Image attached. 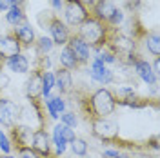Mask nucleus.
<instances>
[{"label": "nucleus", "mask_w": 160, "mask_h": 158, "mask_svg": "<svg viewBox=\"0 0 160 158\" xmlns=\"http://www.w3.org/2000/svg\"><path fill=\"white\" fill-rule=\"evenodd\" d=\"M75 98L86 122L93 118H108L117 109L115 98L108 87H98L95 91H77Z\"/></svg>", "instance_id": "f257e3e1"}, {"label": "nucleus", "mask_w": 160, "mask_h": 158, "mask_svg": "<svg viewBox=\"0 0 160 158\" xmlns=\"http://www.w3.org/2000/svg\"><path fill=\"white\" fill-rule=\"evenodd\" d=\"M113 29H117V27H109L108 24H102L100 20L93 18L89 15L78 26L77 35L89 46L91 49H95V47H100V46H104L108 42V38H109V35L113 33Z\"/></svg>", "instance_id": "f03ea898"}, {"label": "nucleus", "mask_w": 160, "mask_h": 158, "mask_svg": "<svg viewBox=\"0 0 160 158\" xmlns=\"http://www.w3.org/2000/svg\"><path fill=\"white\" fill-rule=\"evenodd\" d=\"M18 124H24L33 131L48 127V118L44 113V102L42 100H28L26 106H20Z\"/></svg>", "instance_id": "7ed1b4c3"}, {"label": "nucleus", "mask_w": 160, "mask_h": 158, "mask_svg": "<svg viewBox=\"0 0 160 158\" xmlns=\"http://www.w3.org/2000/svg\"><path fill=\"white\" fill-rule=\"evenodd\" d=\"M91 127V135L102 140L106 146H111L117 138H120V127L111 118H93L88 122Z\"/></svg>", "instance_id": "20e7f679"}, {"label": "nucleus", "mask_w": 160, "mask_h": 158, "mask_svg": "<svg viewBox=\"0 0 160 158\" xmlns=\"http://www.w3.org/2000/svg\"><path fill=\"white\" fill-rule=\"evenodd\" d=\"M42 13L46 15V26H48V29L51 33L53 44L55 46H66L71 35L69 27L60 20V17L57 13H53V11H42Z\"/></svg>", "instance_id": "39448f33"}, {"label": "nucleus", "mask_w": 160, "mask_h": 158, "mask_svg": "<svg viewBox=\"0 0 160 158\" xmlns=\"http://www.w3.org/2000/svg\"><path fill=\"white\" fill-rule=\"evenodd\" d=\"M64 17H66V22L69 24L71 27H78L84 20L89 17V11L84 6L82 0H64Z\"/></svg>", "instance_id": "423d86ee"}, {"label": "nucleus", "mask_w": 160, "mask_h": 158, "mask_svg": "<svg viewBox=\"0 0 160 158\" xmlns=\"http://www.w3.org/2000/svg\"><path fill=\"white\" fill-rule=\"evenodd\" d=\"M33 129L24 126V124H15L9 127V144L13 151H20V149H26V147H31L33 144Z\"/></svg>", "instance_id": "0eeeda50"}, {"label": "nucleus", "mask_w": 160, "mask_h": 158, "mask_svg": "<svg viewBox=\"0 0 160 158\" xmlns=\"http://www.w3.org/2000/svg\"><path fill=\"white\" fill-rule=\"evenodd\" d=\"M20 106L9 98H0V124L6 129L15 126L18 122Z\"/></svg>", "instance_id": "6e6552de"}, {"label": "nucleus", "mask_w": 160, "mask_h": 158, "mask_svg": "<svg viewBox=\"0 0 160 158\" xmlns=\"http://www.w3.org/2000/svg\"><path fill=\"white\" fill-rule=\"evenodd\" d=\"M31 149L35 153H38L42 158H58L53 151H51V140L49 135L46 129H37L33 133V144H31Z\"/></svg>", "instance_id": "1a4fd4ad"}, {"label": "nucleus", "mask_w": 160, "mask_h": 158, "mask_svg": "<svg viewBox=\"0 0 160 158\" xmlns=\"http://www.w3.org/2000/svg\"><path fill=\"white\" fill-rule=\"evenodd\" d=\"M20 51H22V46H20V42L17 40V37L13 35V31H6L2 37H0V62H4L6 64V60L11 58V57H15V55H18Z\"/></svg>", "instance_id": "9d476101"}, {"label": "nucleus", "mask_w": 160, "mask_h": 158, "mask_svg": "<svg viewBox=\"0 0 160 158\" xmlns=\"http://www.w3.org/2000/svg\"><path fill=\"white\" fill-rule=\"evenodd\" d=\"M68 46L71 47V51H73V55L77 57V60H78L80 67L82 66H88L89 64V58H91V47L84 42V40L80 38L77 33H71L69 35V40H68Z\"/></svg>", "instance_id": "9b49d317"}, {"label": "nucleus", "mask_w": 160, "mask_h": 158, "mask_svg": "<svg viewBox=\"0 0 160 158\" xmlns=\"http://www.w3.org/2000/svg\"><path fill=\"white\" fill-rule=\"evenodd\" d=\"M42 82H44V69L35 66L28 82H26V96H28V100H38L42 96Z\"/></svg>", "instance_id": "f8f14e48"}, {"label": "nucleus", "mask_w": 160, "mask_h": 158, "mask_svg": "<svg viewBox=\"0 0 160 158\" xmlns=\"http://www.w3.org/2000/svg\"><path fill=\"white\" fill-rule=\"evenodd\" d=\"M115 9H117V6L113 4V0H93L89 15L93 18L100 20L102 24H108Z\"/></svg>", "instance_id": "ddd939ff"}, {"label": "nucleus", "mask_w": 160, "mask_h": 158, "mask_svg": "<svg viewBox=\"0 0 160 158\" xmlns=\"http://www.w3.org/2000/svg\"><path fill=\"white\" fill-rule=\"evenodd\" d=\"M89 77L95 82H98V84H104V86H108V84H113L115 82V75H113V71L104 64V62H100L98 58L93 60V64H91L89 67Z\"/></svg>", "instance_id": "4468645a"}, {"label": "nucleus", "mask_w": 160, "mask_h": 158, "mask_svg": "<svg viewBox=\"0 0 160 158\" xmlns=\"http://www.w3.org/2000/svg\"><path fill=\"white\" fill-rule=\"evenodd\" d=\"M11 31H13V35L17 37V40L20 42L22 49H29V47L35 46L37 37H35V31H33V27H31L28 22H26V24H20L17 27H11Z\"/></svg>", "instance_id": "2eb2a0df"}, {"label": "nucleus", "mask_w": 160, "mask_h": 158, "mask_svg": "<svg viewBox=\"0 0 160 158\" xmlns=\"http://www.w3.org/2000/svg\"><path fill=\"white\" fill-rule=\"evenodd\" d=\"M53 75H55V87H58L60 96L71 95L73 93V75H71V71L58 67Z\"/></svg>", "instance_id": "dca6fc26"}, {"label": "nucleus", "mask_w": 160, "mask_h": 158, "mask_svg": "<svg viewBox=\"0 0 160 158\" xmlns=\"http://www.w3.org/2000/svg\"><path fill=\"white\" fill-rule=\"evenodd\" d=\"M133 69H135V73H137L148 86H158V78L155 77V73H153V69H151V64L148 62V60L138 58L135 64H133Z\"/></svg>", "instance_id": "f3484780"}, {"label": "nucleus", "mask_w": 160, "mask_h": 158, "mask_svg": "<svg viewBox=\"0 0 160 158\" xmlns=\"http://www.w3.org/2000/svg\"><path fill=\"white\" fill-rule=\"evenodd\" d=\"M44 107H48V113H49V118L57 120L58 118V115H62L64 111H66V100L64 96H49V98L44 100Z\"/></svg>", "instance_id": "a211bd4d"}, {"label": "nucleus", "mask_w": 160, "mask_h": 158, "mask_svg": "<svg viewBox=\"0 0 160 158\" xmlns=\"http://www.w3.org/2000/svg\"><path fill=\"white\" fill-rule=\"evenodd\" d=\"M60 67H64V69L68 71H77L80 67L78 60H77V57L73 55V51H71V47L66 44V46H62V51H60Z\"/></svg>", "instance_id": "6ab92c4d"}, {"label": "nucleus", "mask_w": 160, "mask_h": 158, "mask_svg": "<svg viewBox=\"0 0 160 158\" xmlns=\"http://www.w3.org/2000/svg\"><path fill=\"white\" fill-rule=\"evenodd\" d=\"M142 38H144V42H146L148 51H149L155 58H160V38H158V33H157V31L146 29L144 31V35H142Z\"/></svg>", "instance_id": "aec40b11"}, {"label": "nucleus", "mask_w": 160, "mask_h": 158, "mask_svg": "<svg viewBox=\"0 0 160 158\" xmlns=\"http://www.w3.org/2000/svg\"><path fill=\"white\" fill-rule=\"evenodd\" d=\"M4 66H8L15 73H28L29 71V60L26 58L22 53H18V55H15V57H11V58L6 60Z\"/></svg>", "instance_id": "412c9836"}, {"label": "nucleus", "mask_w": 160, "mask_h": 158, "mask_svg": "<svg viewBox=\"0 0 160 158\" xmlns=\"http://www.w3.org/2000/svg\"><path fill=\"white\" fill-rule=\"evenodd\" d=\"M6 22L9 24L11 27H17L20 24H26V22H28V17H26V13H24V7L13 6V7L6 13Z\"/></svg>", "instance_id": "4be33fe9"}, {"label": "nucleus", "mask_w": 160, "mask_h": 158, "mask_svg": "<svg viewBox=\"0 0 160 158\" xmlns=\"http://www.w3.org/2000/svg\"><path fill=\"white\" fill-rule=\"evenodd\" d=\"M53 40L49 37H40L38 40H35V49H37V55H48L51 49H53Z\"/></svg>", "instance_id": "5701e85b"}, {"label": "nucleus", "mask_w": 160, "mask_h": 158, "mask_svg": "<svg viewBox=\"0 0 160 158\" xmlns=\"http://www.w3.org/2000/svg\"><path fill=\"white\" fill-rule=\"evenodd\" d=\"M55 87V75L51 71H44V82H42V96L44 100L51 96V89Z\"/></svg>", "instance_id": "b1692460"}, {"label": "nucleus", "mask_w": 160, "mask_h": 158, "mask_svg": "<svg viewBox=\"0 0 160 158\" xmlns=\"http://www.w3.org/2000/svg\"><path fill=\"white\" fill-rule=\"evenodd\" d=\"M53 146H55V155H57V156H62V155L66 153V147H68V144H66V140L60 136L58 127L53 129Z\"/></svg>", "instance_id": "393cba45"}, {"label": "nucleus", "mask_w": 160, "mask_h": 158, "mask_svg": "<svg viewBox=\"0 0 160 158\" xmlns=\"http://www.w3.org/2000/svg\"><path fill=\"white\" fill-rule=\"evenodd\" d=\"M71 151L77 156H86L88 155V142L84 138H75L71 142Z\"/></svg>", "instance_id": "a878e982"}, {"label": "nucleus", "mask_w": 160, "mask_h": 158, "mask_svg": "<svg viewBox=\"0 0 160 158\" xmlns=\"http://www.w3.org/2000/svg\"><path fill=\"white\" fill-rule=\"evenodd\" d=\"M77 115L73 113V111H64L62 115H60V124H64V126H68V127L75 129V126H77Z\"/></svg>", "instance_id": "bb28decb"}, {"label": "nucleus", "mask_w": 160, "mask_h": 158, "mask_svg": "<svg viewBox=\"0 0 160 158\" xmlns=\"http://www.w3.org/2000/svg\"><path fill=\"white\" fill-rule=\"evenodd\" d=\"M57 127H58V133H60V136H62V138L66 140V144H71L73 140L77 138V135H75V131H73L71 127H68V126H64V124H58Z\"/></svg>", "instance_id": "cd10ccee"}, {"label": "nucleus", "mask_w": 160, "mask_h": 158, "mask_svg": "<svg viewBox=\"0 0 160 158\" xmlns=\"http://www.w3.org/2000/svg\"><path fill=\"white\" fill-rule=\"evenodd\" d=\"M11 151H13V147H11V144H9L8 135L0 131V155H11Z\"/></svg>", "instance_id": "c85d7f7f"}, {"label": "nucleus", "mask_w": 160, "mask_h": 158, "mask_svg": "<svg viewBox=\"0 0 160 158\" xmlns=\"http://www.w3.org/2000/svg\"><path fill=\"white\" fill-rule=\"evenodd\" d=\"M17 156H18V158H42L38 153H35L31 147H26V149H20V151H17Z\"/></svg>", "instance_id": "c756f323"}, {"label": "nucleus", "mask_w": 160, "mask_h": 158, "mask_svg": "<svg viewBox=\"0 0 160 158\" xmlns=\"http://www.w3.org/2000/svg\"><path fill=\"white\" fill-rule=\"evenodd\" d=\"M9 82H11V80H9V77L4 73V67H0V93L9 86Z\"/></svg>", "instance_id": "7c9ffc66"}, {"label": "nucleus", "mask_w": 160, "mask_h": 158, "mask_svg": "<svg viewBox=\"0 0 160 158\" xmlns=\"http://www.w3.org/2000/svg\"><path fill=\"white\" fill-rule=\"evenodd\" d=\"M118 155H120L118 149H106V151L102 153V156L104 158H117Z\"/></svg>", "instance_id": "2f4dec72"}, {"label": "nucleus", "mask_w": 160, "mask_h": 158, "mask_svg": "<svg viewBox=\"0 0 160 158\" xmlns=\"http://www.w3.org/2000/svg\"><path fill=\"white\" fill-rule=\"evenodd\" d=\"M13 7V0H0V11H9Z\"/></svg>", "instance_id": "473e14b6"}, {"label": "nucleus", "mask_w": 160, "mask_h": 158, "mask_svg": "<svg viewBox=\"0 0 160 158\" xmlns=\"http://www.w3.org/2000/svg\"><path fill=\"white\" fill-rule=\"evenodd\" d=\"M51 6H53V11H62V6H64V0H49Z\"/></svg>", "instance_id": "72a5a7b5"}, {"label": "nucleus", "mask_w": 160, "mask_h": 158, "mask_svg": "<svg viewBox=\"0 0 160 158\" xmlns=\"http://www.w3.org/2000/svg\"><path fill=\"white\" fill-rule=\"evenodd\" d=\"M24 4H26V0H13V6H17V7H24Z\"/></svg>", "instance_id": "f704fd0d"}, {"label": "nucleus", "mask_w": 160, "mask_h": 158, "mask_svg": "<svg viewBox=\"0 0 160 158\" xmlns=\"http://www.w3.org/2000/svg\"><path fill=\"white\" fill-rule=\"evenodd\" d=\"M117 158H131V155H128V153H120Z\"/></svg>", "instance_id": "c9c22d12"}, {"label": "nucleus", "mask_w": 160, "mask_h": 158, "mask_svg": "<svg viewBox=\"0 0 160 158\" xmlns=\"http://www.w3.org/2000/svg\"><path fill=\"white\" fill-rule=\"evenodd\" d=\"M0 158H17V156H13V155H0Z\"/></svg>", "instance_id": "e433bc0d"}, {"label": "nucleus", "mask_w": 160, "mask_h": 158, "mask_svg": "<svg viewBox=\"0 0 160 158\" xmlns=\"http://www.w3.org/2000/svg\"><path fill=\"white\" fill-rule=\"evenodd\" d=\"M80 158H89V156H88V155H86V156H80Z\"/></svg>", "instance_id": "4c0bfd02"}]
</instances>
